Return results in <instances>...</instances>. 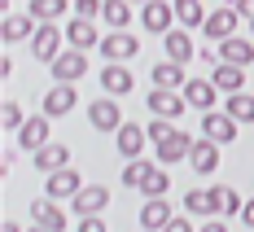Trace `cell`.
<instances>
[{"label": "cell", "instance_id": "6da1fadb", "mask_svg": "<svg viewBox=\"0 0 254 232\" xmlns=\"http://www.w3.org/2000/svg\"><path fill=\"white\" fill-rule=\"evenodd\" d=\"M49 70H53V83H79L88 75V57H83V49H62L57 61H49Z\"/></svg>", "mask_w": 254, "mask_h": 232}, {"label": "cell", "instance_id": "7a4b0ae2", "mask_svg": "<svg viewBox=\"0 0 254 232\" xmlns=\"http://www.w3.org/2000/svg\"><path fill=\"white\" fill-rule=\"evenodd\" d=\"M62 26L57 22H40L35 26V35H31V57L35 61H57V53H62Z\"/></svg>", "mask_w": 254, "mask_h": 232}, {"label": "cell", "instance_id": "3957f363", "mask_svg": "<svg viewBox=\"0 0 254 232\" xmlns=\"http://www.w3.org/2000/svg\"><path fill=\"white\" fill-rule=\"evenodd\" d=\"M140 26L149 31V35H167L176 22V4H167V0H149V4H140Z\"/></svg>", "mask_w": 254, "mask_h": 232}, {"label": "cell", "instance_id": "277c9868", "mask_svg": "<svg viewBox=\"0 0 254 232\" xmlns=\"http://www.w3.org/2000/svg\"><path fill=\"white\" fill-rule=\"evenodd\" d=\"M88 123H92L97 131H119V127H123L119 97H110V92H105V97H97V101L88 105Z\"/></svg>", "mask_w": 254, "mask_h": 232}, {"label": "cell", "instance_id": "5b68a950", "mask_svg": "<svg viewBox=\"0 0 254 232\" xmlns=\"http://www.w3.org/2000/svg\"><path fill=\"white\" fill-rule=\"evenodd\" d=\"M110 206V188L105 184H83L75 197H70V210H75L79 219H88V215H105Z\"/></svg>", "mask_w": 254, "mask_h": 232}, {"label": "cell", "instance_id": "8992f818", "mask_svg": "<svg viewBox=\"0 0 254 232\" xmlns=\"http://www.w3.org/2000/svg\"><path fill=\"white\" fill-rule=\"evenodd\" d=\"M237 26H241V13H237L232 4H224V9H215V13H206L202 31H206V40H215V44H224L228 35H237Z\"/></svg>", "mask_w": 254, "mask_h": 232}, {"label": "cell", "instance_id": "52a82bcc", "mask_svg": "<svg viewBox=\"0 0 254 232\" xmlns=\"http://www.w3.org/2000/svg\"><path fill=\"white\" fill-rule=\"evenodd\" d=\"M136 53H140V40L131 31H110V35H101V57L105 61H131Z\"/></svg>", "mask_w": 254, "mask_h": 232}, {"label": "cell", "instance_id": "ba28073f", "mask_svg": "<svg viewBox=\"0 0 254 232\" xmlns=\"http://www.w3.org/2000/svg\"><path fill=\"white\" fill-rule=\"evenodd\" d=\"M193 140L197 136H189V131H171L167 140H158V162L162 167H176V162H189V154H193Z\"/></svg>", "mask_w": 254, "mask_h": 232}, {"label": "cell", "instance_id": "9c48e42d", "mask_svg": "<svg viewBox=\"0 0 254 232\" xmlns=\"http://www.w3.org/2000/svg\"><path fill=\"white\" fill-rule=\"evenodd\" d=\"M237 127H241V123L232 118L228 110H224V114H219V110H206V114H202V136H210L215 145H228V140H237Z\"/></svg>", "mask_w": 254, "mask_h": 232}, {"label": "cell", "instance_id": "30bf717a", "mask_svg": "<svg viewBox=\"0 0 254 232\" xmlns=\"http://www.w3.org/2000/svg\"><path fill=\"white\" fill-rule=\"evenodd\" d=\"M149 110L158 114V118H180L184 110H189V101H184V92H176V88H153L149 97Z\"/></svg>", "mask_w": 254, "mask_h": 232}, {"label": "cell", "instance_id": "8fae6325", "mask_svg": "<svg viewBox=\"0 0 254 232\" xmlns=\"http://www.w3.org/2000/svg\"><path fill=\"white\" fill-rule=\"evenodd\" d=\"M79 188H83V175H79L75 167H62V171H53L49 180H44V193L57 197V202H70Z\"/></svg>", "mask_w": 254, "mask_h": 232}, {"label": "cell", "instance_id": "7c38bea8", "mask_svg": "<svg viewBox=\"0 0 254 232\" xmlns=\"http://www.w3.org/2000/svg\"><path fill=\"white\" fill-rule=\"evenodd\" d=\"M31 224H40V228L49 232H66V210L57 206V197H40V202H31Z\"/></svg>", "mask_w": 254, "mask_h": 232}, {"label": "cell", "instance_id": "4fadbf2b", "mask_svg": "<svg viewBox=\"0 0 254 232\" xmlns=\"http://www.w3.org/2000/svg\"><path fill=\"white\" fill-rule=\"evenodd\" d=\"M101 92H110V97H127V92H136V75L127 70L123 61H110V66H101Z\"/></svg>", "mask_w": 254, "mask_h": 232}, {"label": "cell", "instance_id": "5bb4252c", "mask_svg": "<svg viewBox=\"0 0 254 232\" xmlns=\"http://www.w3.org/2000/svg\"><path fill=\"white\" fill-rule=\"evenodd\" d=\"M75 105H79L75 83H53L49 92H44V114H49V118H62V114H70Z\"/></svg>", "mask_w": 254, "mask_h": 232}, {"label": "cell", "instance_id": "9a60e30c", "mask_svg": "<svg viewBox=\"0 0 254 232\" xmlns=\"http://www.w3.org/2000/svg\"><path fill=\"white\" fill-rule=\"evenodd\" d=\"M114 145H119V154L131 162V158L145 154V145H149V131L140 127V123H123V127L114 131Z\"/></svg>", "mask_w": 254, "mask_h": 232}, {"label": "cell", "instance_id": "2e32d148", "mask_svg": "<svg viewBox=\"0 0 254 232\" xmlns=\"http://www.w3.org/2000/svg\"><path fill=\"white\" fill-rule=\"evenodd\" d=\"M180 92H184V101L193 105V110H202V114H206V110H215V101H219V88H215V79H189Z\"/></svg>", "mask_w": 254, "mask_h": 232}, {"label": "cell", "instance_id": "e0dca14e", "mask_svg": "<svg viewBox=\"0 0 254 232\" xmlns=\"http://www.w3.org/2000/svg\"><path fill=\"white\" fill-rule=\"evenodd\" d=\"M162 49H167V57H171V61H180V66L197 57V49H193V35H189V26H171V31L162 35Z\"/></svg>", "mask_w": 254, "mask_h": 232}, {"label": "cell", "instance_id": "ac0fdd59", "mask_svg": "<svg viewBox=\"0 0 254 232\" xmlns=\"http://www.w3.org/2000/svg\"><path fill=\"white\" fill-rule=\"evenodd\" d=\"M66 44H70V49H92V44H101V31H97V22H92V18H70V22H66Z\"/></svg>", "mask_w": 254, "mask_h": 232}, {"label": "cell", "instance_id": "d6986e66", "mask_svg": "<svg viewBox=\"0 0 254 232\" xmlns=\"http://www.w3.org/2000/svg\"><path fill=\"white\" fill-rule=\"evenodd\" d=\"M189 167H193L197 175L219 171V145H215L210 136H197V140H193V154H189Z\"/></svg>", "mask_w": 254, "mask_h": 232}, {"label": "cell", "instance_id": "ffe728a7", "mask_svg": "<svg viewBox=\"0 0 254 232\" xmlns=\"http://www.w3.org/2000/svg\"><path fill=\"white\" fill-rule=\"evenodd\" d=\"M31 167L35 171H44V175H53V171H62V167H70V145H44V149H35L31 154Z\"/></svg>", "mask_w": 254, "mask_h": 232}, {"label": "cell", "instance_id": "44dd1931", "mask_svg": "<svg viewBox=\"0 0 254 232\" xmlns=\"http://www.w3.org/2000/svg\"><path fill=\"white\" fill-rule=\"evenodd\" d=\"M18 145H22V149H31V154H35V149H44V145H49V114L26 118L22 127H18Z\"/></svg>", "mask_w": 254, "mask_h": 232}, {"label": "cell", "instance_id": "7402d4cb", "mask_svg": "<svg viewBox=\"0 0 254 232\" xmlns=\"http://www.w3.org/2000/svg\"><path fill=\"white\" fill-rule=\"evenodd\" d=\"M167 224H171V202H167V197H145V206H140V228L162 232Z\"/></svg>", "mask_w": 254, "mask_h": 232}, {"label": "cell", "instance_id": "603a6c76", "mask_svg": "<svg viewBox=\"0 0 254 232\" xmlns=\"http://www.w3.org/2000/svg\"><path fill=\"white\" fill-rule=\"evenodd\" d=\"M136 193H140V197H167V193H171V171H167L162 162H153L149 171H145V180L136 184Z\"/></svg>", "mask_w": 254, "mask_h": 232}, {"label": "cell", "instance_id": "cb8c5ba5", "mask_svg": "<svg viewBox=\"0 0 254 232\" xmlns=\"http://www.w3.org/2000/svg\"><path fill=\"white\" fill-rule=\"evenodd\" d=\"M210 79H215V88H219V92H246V66L219 61V66L210 70Z\"/></svg>", "mask_w": 254, "mask_h": 232}, {"label": "cell", "instance_id": "d4e9b609", "mask_svg": "<svg viewBox=\"0 0 254 232\" xmlns=\"http://www.w3.org/2000/svg\"><path fill=\"white\" fill-rule=\"evenodd\" d=\"M219 61H232V66H250L254 61V44L246 35H228L224 44H219Z\"/></svg>", "mask_w": 254, "mask_h": 232}, {"label": "cell", "instance_id": "484cf974", "mask_svg": "<svg viewBox=\"0 0 254 232\" xmlns=\"http://www.w3.org/2000/svg\"><path fill=\"white\" fill-rule=\"evenodd\" d=\"M35 26H40V22H35L31 13H9L0 35H4V44H18V40H31V35H35Z\"/></svg>", "mask_w": 254, "mask_h": 232}, {"label": "cell", "instance_id": "4316f807", "mask_svg": "<svg viewBox=\"0 0 254 232\" xmlns=\"http://www.w3.org/2000/svg\"><path fill=\"white\" fill-rule=\"evenodd\" d=\"M184 83H189V75H184V66H180V61H171V57H167V61H158V66H153V88H184Z\"/></svg>", "mask_w": 254, "mask_h": 232}, {"label": "cell", "instance_id": "83f0119b", "mask_svg": "<svg viewBox=\"0 0 254 232\" xmlns=\"http://www.w3.org/2000/svg\"><path fill=\"white\" fill-rule=\"evenodd\" d=\"M101 22L114 26V31L131 26V0H105V4H101Z\"/></svg>", "mask_w": 254, "mask_h": 232}, {"label": "cell", "instance_id": "f1b7e54d", "mask_svg": "<svg viewBox=\"0 0 254 232\" xmlns=\"http://www.w3.org/2000/svg\"><path fill=\"white\" fill-rule=\"evenodd\" d=\"M224 110H228L237 123H254V97L250 92H228L224 97Z\"/></svg>", "mask_w": 254, "mask_h": 232}, {"label": "cell", "instance_id": "f546056e", "mask_svg": "<svg viewBox=\"0 0 254 232\" xmlns=\"http://www.w3.org/2000/svg\"><path fill=\"white\" fill-rule=\"evenodd\" d=\"M171 4H176V22H180V26H202V22H206L202 0H171Z\"/></svg>", "mask_w": 254, "mask_h": 232}, {"label": "cell", "instance_id": "4dcf8cb0", "mask_svg": "<svg viewBox=\"0 0 254 232\" xmlns=\"http://www.w3.org/2000/svg\"><path fill=\"white\" fill-rule=\"evenodd\" d=\"M35 22H57L62 13H66V0H31V9H26Z\"/></svg>", "mask_w": 254, "mask_h": 232}, {"label": "cell", "instance_id": "1f68e13d", "mask_svg": "<svg viewBox=\"0 0 254 232\" xmlns=\"http://www.w3.org/2000/svg\"><path fill=\"white\" fill-rule=\"evenodd\" d=\"M184 210L197 215V219H215V215H210V193H206V188H189V193H184Z\"/></svg>", "mask_w": 254, "mask_h": 232}, {"label": "cell", "instance_id": "d6a6232c", "mask_svg": "<svg viewBox=\"0 0 254 232\" xmlns=\"http://www.w3.org/2000/svg\"><path fill=\"white\" fill-rule=\"evenodd\" d=\"M0 123H4V131H18L26 123V114H22V105L13 101V97H4V105H0Z\"/></svg>", "mask_w": 254, "mask_h": 232}, {"label": "cell", "instance_id": "836d02e7", "mask_svg": "<svg viewBox=\"0 0 254 232\" xmlns=\"http://www.w3.org/2000/svg\"><path fill=\"white\" fill-rule=\"evenodd\" d=\"M149 167H153V162H145V158H131V162L123 167V184H127V188H136V184L145 180V171H149Z\"/></svg>", "mask_w": 254, "mask_h": 232}, {"label": "cell", "instance_id": "e575fe53", "mask_svg": "<svg viewBox=\"0 0 254 232\" xmlns=\"http://www.w3.org/2000/svg\"><path fill=\"white\" fill-rule=\"evenodd\" d=\"M145 131H149V140L158 145V140H167V136L176 131V118H158V114H153L149 123H145Z\"/></svg>", "mask_w": 254, "mask_h": 232}, {"label": "cell", "instance_id": "d590c367", "mask_svg": "<svg viewBox=\"0 0 254 232\" xmlns=\"http://www.w3.org/2000/svg\"><path fill=\"white\" fill-rule=\"evenodd\" d=\"M101 4L105 0H75V13L79 18H101Z\"/></svg>", "mask_w": 254, "mask_h": 232}, {"label": "cell", "instance_id": "8d00e7d4", "mask_svg": "<svg viewBox=\"0 0 254 232\" xmlns=\"http://www.w3.org/2000/svg\"><path fill=\"white\" fill-rule=\"evenodd\" d=\"M75 232H110V228H105L101 215H88V219H79V228H75Z\"/></svg>", "mask_w": 254, "mask_h": 232}, {"label": "cell", "instance_id": "74e56055", "mask_svg": "<svg viewBox=\"0 0 254 232\" xmlns=\"http://www.w3.org/2000/svg\"><path fill=\"white\" fill-rule=\"evenodd\" d=\"M162 232H197V228L189 224V215H171V224H167Z\"/></svg>", "mask_w": 254, "mask_h": 232}, {"label": "cell", "instance_id": "f35d334b", "mask_svg": "<svg viewBox=\"0 0 254 232\" xmlns=\"http://www.w3.org/2000/svg\"><path fill=\"white\" fill-rule=\"evenodd\" d=\"M232 9H237V13H241V22H254V0H237V4H232Z\"/></svg>", "mask_w": 254, "mask_h": 232}, {"label": "cell", "instance_id": "ab89813d", "mask_svg": "<svg viewBox=\"0 0 254 232\" xmlns=\"http://www.w3.org/2000/svg\"><path fill=\"white\" fill-rule=\"evenodd\" d=\"M197 232H228V228H224V219L215 215V219H206V224H202V228H197Z\"/></svg>", "mask_w": 254, "mask_h": 232}, {"label": "cell", "instance_id": "60d3db41", "mask_svg": "<svg viewBox=\"0 0 254 232\" xmlns=\"http://www.w3.org/2000/svg\"><path fill=\"white\" fill-rule=\"evenodd\" d=\"M241 224H246V228H254V197L241 206Z\"/></svg>", "mask_w": 254, "mask_h": 232}, {"label": "cell", "instance_id": "b9f144b4", "mask_svg": "<svg viewBox=\"0 0 254 232\" xmlns=\"http://www.w3.org/2000/svg\"><path fill=\"white\" fill-rule=\"evenodd\" d=\"M0 232H22V228H18L13 219H4V224H0Z\"/></svg>", "mask_w": 254, "mask_h": 232}, {"label": "cell", "instance_id": "7bdbcfd3", "mask_svg": "<svg viewBox=\"0 0 254 232\" xmlns=\"http://www.w3.org/2000/svg\"><path fill=\"white\" fill-rule=\"evenodd\" d=\"M31 232H49V228H40V224H35V228H31Z\"/></svg>", "mask_w": 254, "mask_h": 232}, {"label": "cell", "instance_id": "ee69618b", "mask_svg": "<svg viewBox=\"0 0 254 232\" xmlns=\"http://www.w3.org/2000/svg\"><path fill=\"white\" fill-rule=\"evenodd\" d=\"M131 4H149V0H131Z\"/></svg>", "mask_w": 254, "mask_h": 232}, {"label": "cell", "instance_id": "f6af8a7d", "mask_svg": "<svg viewBox=\"0 0 254 232\" xmlns=\"http://www.w3.org/2000/svg\"><path fill=\"white\" fill-rule=\"evenodd\" d=\"M228 4H237V0H228Z\"/></svg>", "mask_w": 254, "mask_h": 232}, {"label": "cell", "instance_id": "bcb514c9", "mask_svg": "<svg viewBox=\"0 0 254 232\" xmlns=\"http://www.w3.org/2000/svg\"><path fill=\"white\" fill-rule=\"evenodd\" d=\"M250 26H254V22H250Z\"/></svg>", "mask_w": 254, "mask_h": 232}]
</instances>
